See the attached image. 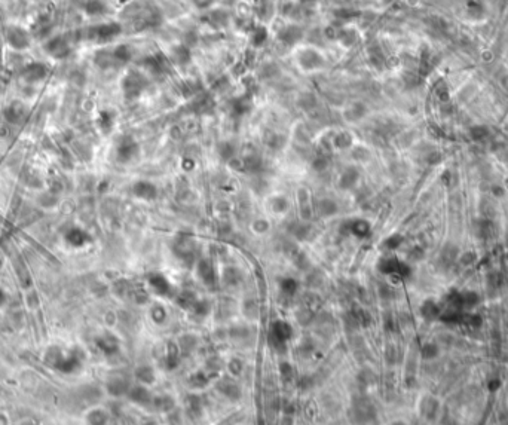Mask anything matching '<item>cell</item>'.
I'll use <instances>...</instances> for the list:
<instances>
[{
	"mask_svg": "<svg viewBox=\"0 0 508 425\" xmlns=\"http://www.w3.org/2000/svg\"><path fill=\"white\" fill-rule=\"evenodd\" d=\"M291 233L297 238V239H305L309 233V226L306 225H296V229H291Z\"/></svg>",
	"mask_w": 508,
	"mask_h": 425,
	"instance_id": "cell-48",
	"label": "cell"
},
{
	"mask_svg": "<svg viewBox=\"0 0 508 425\" xmlns=\"http://www.w3.org/2000/svg\"><path fill=\"white\" fill-rule=\"evenodd\" d=\"M8 302V297H6V293L3 292V289L0 287V308H3Z\"/></svg>",
	"mask_w": 508,
	"mask_h": 425,
	"instance_id": "cell-55",
	"label": "cell"
},
{
	"mask_svg": "<svg viewBox=\"0 0 508 425\" xmlns=\"http://www.w3.org/2000/svg\"><path fill=\"white\" fill-rule=\"evenodd\" d=\"M262 168H263V162L257 155H250V156L244 158L242 166H241V169H245L248 173H259V171H262Z\"/></svg>",
	"mask_w": 508,
	"mask_h": 425,
	"instance_id": "cell-33",
	"label": "cell"
},
{
	"mask_svg": "<svg viewBox=\"0 0 508 425\" xmlns=\"http://www.w3.org/2000/svg\"><path fill=\"white\" fill-rule=\"evenodd\" d=\"M378 269L385 275H392V277H400V278H407L410 275V268L409 265L400 262L395 258H386L382 259L378 265Z\"/></svg>",
	"mask_w": 508,
	"mask_h": 425,
	"instance_id": "cell-8",
	"label": "cell"
},
{
	"mask_svg": "<svg viewBox=\"0 0 508 425\" xmlns=\"http://www.w3.org/2000/svg\"><path fill=\"white\" fill-rule=\"evenodd\" d=\"M437 347L436 345H431V344H428V345H425L424 347V351H422V354H424V357L425 359H434L436 356H437Z\"/></svg>",
	"mask_w": 508,
	"mask_h": 425,
	"instance_id": "cell-49",
	"label": "cell"
},
{
	"mask_svg": "<svg viewBox=\"0 0 508 425\" xmlns=\"http://www.w3.org/2000/svg\"><path fill=\"white\" fill-rule=\"evenodd\" d=\"M152 318H153V321L158 323V324L165 321V318H166V311H165V308H163L162 305H155V306L152 308Z\"/></svg>",
	"mask_w": 508,
	"mask_h": 425,
	"instance_id": "cell-44",
	"label": "cell"
},
{
	"mask_svg": "<svg viewBox=\"0 0 508 425\" xmlns=\"http://www.w3.org/2000/svg\"><path fill=\"white\" fill-rule=\"evenodd\" d=\"M140 146L131 135H122L116 146V159L118 162L128 163L138 156Z\"/></svg>",
	"mask_w": 508,
	"mask_h": 425,
	"instance_id": "cell-7",
	"label": "cell"
},
{
	"mask_svg": "<svg viewBox=\"0 0 508 425\" xmlns=\"http://www.w3.org/2000/svg\"><path fill=\"white\" fill-rule=\"evenodd\" d=\"M318 211L322 217H331V216L337 214L339 207H337V202L327 198V199H321L318 202Z\"/></svg>",
	"mask_w": 508,
	"mask_h": 425,
	"instance_id": "cell-30",
	"label": "cell"
},
{
	"mask_svg": "<svg viewBox=\"0 0 508 425\" xmlns=\"http://www.w3.org/2000/svg\"><path fill=\"white\" fill-rule=\"evenodd\" d=\"M191 309L195 312V315H198V317H207V315L210 314L211 305H210V302H207V300H198V299H196V302L192 305Z\"/></svg>",
	"mask_w": 508,
	"mask_h": 425,
	"instance_id": "cell-41",
	"label": "cell"
},
{
	"mask_svg": "<svg viewBox=\"0 0 508 425\" xmlns=\"http://www.w3.org/2000/svg\"><path fill=\"white\" fill-rule=\"evenodd\" d=\"M192 3H193L198 9H201V11H207V9H210V8L216 3V0H192Z\"/></svg>",
	"mask_w": 508,
	"mask_h": 425,
	"instance_id": "cell-50",
	"label": "cell"
},
{
	"mask_svg": "<svg viewBox=\"0 0 508 425\" xmlns=\"http://www.w3.org/2000/svg\"><path fill=\"white\" fill-rule=\"evenodd\" d=\"M266 40H268V29L265 26L254 27L253 33H251V43H253L254 48L263 46Z\"/></svg>",
	"mask_w": 508,
	"mask_h": 425,
	"instance_id": "cell-35",
	"label": "cell"
},
{
	"mask_svg": "<svg viewBox=\"0 0 508 425\" xmlns=\"http://www.w3.org/2000/svg\"><path fill=\"white\" fill-rule=\"evenodd\" d=\"M149 87V79L141 70H128L125 76L122 77L121 88L127 100H135L138 98Z\"/></svg>",
	"mask_w": 508,
	"mask_h": 425,
	"instance_id": "cell-1",
	"label": "cell"
},
{
	"mask_svg": "<svg viewBox=\"0 0 508 425\" xmlns=\"http://www.w3.org/2000/svg\"><path fill=\"white\" fill-rule=\"evenodd\" d=\"M49 73V68L48 65L42 61H33V63H29L26 64L21 71H20V77L24 83H29V85H34V83H40L46 79Z\"/></svg>",
	"mask_w": 508,
	"mask_h": 425,
	"instance_id": "cell-6",
	"label": "cell"
},
{
	"mask_svg": "<svg viewBox=\"0 0 508 425\" xmlns=\"http://www.w3.org/2000/svg\"><path fill=\"white\" fill-rule=\"evenodd\" d=\"M333 144H334V147H337L341 150L350 149L351 146H352V135H351L350 132H339V134L334 135Z\"/></svg>",
	"mask_w": 508,
	"mask_h": 425,
	"instance_id": "cell-37",
	"label": "cell"
},
{
	"mask_svg": "<svg viewBox=\"0 0 508 425\" xmlns=\"http://www.w3.org/2000/svg\"><path fill=\"white\" fill-rule=\"evenodd\" d=\"M278 39L283 45L286 46H293L297 45L303 39V29L297 24H288L283 27L278 33Z\"/></svg>",
	"mask_w": 508,
	"mask_h": 425,
	"instance_id": "cell-10",
	"label": "cell"
},
{
	"mask_svg": "<svg viewBox=\"0 0 508 425\" xmlns=\"http://www.w3.org/2000/svg\"><path fill=\"white\" fill-rule=\"evenodd\" d=\"M291 337H293V327L290 326V323H287L284 320H277L272 323L269 341L275 350L286 348V344Z\"/></svg>",
	"mask_w": 508,
	"mask_h": 425,
	"instance_id": "cell-5",
	"label": "cell"
},
{
	"mask_svg": "<svg viewBox=\"0 0 508 425\" xmlns=\"http://www.w3.org/2000/svg\"><path fill=\"white\" fill-rule=\"evenodd\" d=\"M351 315L360 326H369L370 324V315L361 308H352Z\"/></svg>",
	"mask_w": 508,
	"mask_h": 425,
	"instance_id": "cell-42",
	"label": "cell"
},
{
	"mask_svg": "<svg viewBox=\"0 0 508 425\" xmlns=\"http://www.w3.org/2000/svg\"><path fill=\"white\" fill-rule=\"evenodd\" d=\"M26 115H27V110H26L24 104H23V103H18V101L9 104V106L6 107V110H5V118H6L11 124H21L23 119L26 118Z\"/></svg>",
	"mask_w": 508,
	"mask_h": 425,
	"instance_id": "cell-19",
	"label": "cell"
},
{
	"mask_svg": "<svg viewBox=\"0 0 508 425\" xmlns=\"http://www.w3.org/2000/svg\"><path fill=\"white\" fill-rule=\"evenodd\" d=\"M358 180H360V171L355 166H347L342 171L337 185L342 191H350L358 183Z\"/></svg>",
	"mask_w": 508,
	"mask_h": 425,
	"instance_id": "cell-17",
	"label": "cell"
},
{
	"mask_svg": "<svg viewBox=\"0 0 508 425\" xmlns=\"http://www.w3.org/2000/svg\"><path fill=\"white\" fill-rule=\"evenodd\" d=\"M122 26L119 23H103V24H96L93 27H90L85 36L90 42H94V43H100V45H104V43H109L112 40H115L118 36L122 34Z\"/></svg>",
	"mask_w": 508,
	"mask_h": 425,
	"instance_id": "cell-2",
	"label": "cell"
},
{
	"mask_svg": "<svg viewBox=\"0 0 508 425\" xmlns=\"http://www.w3.org/2000/svg\"><path fill=\"white\" fill-rule=\"evenodd\" d=\"M165 364L168 370H174L179 364H180V354H179V348L174 342L168 344V351H166V357H165Z\"/></svg>",
	"mask_w": 508,
	"mask_h": 425,
	"instance_id": "cell-29",
	"label": "cell"
},
{
	"mask_svg": "<svg viewBox=\"0 0 508 425\" xmlns=\"http://www.w3.org/2000/svg\"><path fill=\"white\" fill-rule=\"evenodd\" d=\"M147 281H149V286L153 289V292L159 294V296H171V293H173L171 283L162 274H152V275H149Z\"/></svg>",
	"mask_w": 508,
	"mask_h": 425,
	"instance_id": "cell-15",
	"label": "cell"
},
{
	"mask_svg": "<svg viewBox=\"0 0 508 425\" xmlns=\"http://www.w3.org/2000/svg\"><path fill=\"white\" fill-rule=\"evenodd\" d=\"M280 289H281V292L284 294H287V296H293V294H296V292H297V289H299V284H297V281L294 280V278H283L281 281H280Z\"/></svg>",
	"mask_w": 508,
	"mask_h": 425,
	"instance_id": "cell-40",
	"label": "cell"
},
{
	"mask_svg": "<svg viewBox=\"0 0 508 425\" xmlns=\"http://www.w3.org/2000/svg\"><path fill=\"white\" fill-rule=\"evenodd\" d=\"M109 419V415L104 409H100V407H94L93 410L88 412L87 415V421L90 424H106Z\"/></svg>",
	"mask_w": 508,
	"mask_h": 425,
	"instance_id": "cell-34",
	"label": "cell"
},
{
	"mask_svg": "<svg viewBox=\"0 0 508 425\" xmlns=\"http://www.w3.org/2000/svg\"><path fill=\"white\" fill-rule=\"evenodd\" d=\"M129 388H131V387H129L128 381L122 379V378H113V379L109 381V384H107V390H109V392H110L112 395H116V397H118V395H122V394H127Z\"/></svg>",
	"mask_w": 508,
	"mask_h": 425,
	"instance_id": "cell-28",
	"label": "cell"
},
{
	"mask_svg": "<svg viewBox=\"0 0 508 425\" xmlns=\"http://www.w3.org/2000/svg\"><path fill=\"white\" fill-rule=\"evenodd\" d=\"M94 63L97 67H100L101 70H109L112 67H116V60L113 57V49L110 48H103L98 49L94 55Z\"/></svg>",
	"mask_w": 508,
	"mask_h": 425,
	"instance_id": "cell-18",
	"label": "cell"
},
{
	"mask_svg": "<svg viewBox=\"0 0 508 425\" xmlns=\"http://www.w3.org/2000/svg\"><path fill=\"white\" fill-rule=\"evenodd\" d=\"M496 388H499V381H492V382H490V385H489V390L495 391Z\"/></svg>",
	"mask_w": 508,
	"mask_h": 425,
	"instance_id": "cell-56",
	"label": "cell"
},
{
	"mask_svg": "<svg viewBox=\"0 0 508 425\" xmlns=\"http://www.w3.org/2000/svg\"><path fill=\"white\" fill-rule=\"evenodd\" d=\"M297 63L299 65L306 70V71H311V70H318L321 67H324L325 64V60L324 57L318 52L317 49H312V48H306V49H302L297 55Z\"/></svg>",
	"mask_w": 508,
	"mask_h": 425,
	"instance_id": "cell-9",
	"label": "cell"
},
{
	"mask_svg": "<svg viewBox=\"0 0 508 425\" xmlns=\"http://www.w3.org/2000/svg\"><path fill=\"white\" fill-rule=\"evenodd\" d=\"M141 65L146 71H149L152 74H162V73L166 71L168 60L162 54H153V55L144 57L141 60Z\"/></svg>",
	"mask_w": 508,
	"mask_h": 425,
	"instance_id": "cell-11",
	"label": "cell"
},
{
	"mask_svg": "<svg viewBox=\"0 0 508 425\" xmlns=\"http://www.w3.org/2000/svg\"><path fill=\"white\" fill-rule=\"evenodd\" d=\"M5 37H6V43L14 51L20 52V51H26L32 46V34L21 26H15V24L8 26Z\"/></svg>",
	"mask_w": 508,
	"mask_h": 425,
	"instance_id": "cell-4",
	"label": "cell"
},
{
	"mask_svg": "<svg viewBox=\"0 0 508 425\" xmlns=\"http://www.w3.org/2000/svg\"><path fill=\"white\" fill-rule=\"evenodd\" d=\"M83 11L90 17H100L107 12V5L103 0H88L83 6Z\"/></svg>",
	"mask_w": 508,
	"mask_h": 425,
	"instance_id": "cell-26",
	"label": "cell"
},
{
	"mask_svg": "<svg viewBox=\"0 0 508 425\" xmlns=\"http://www.w3.org/2000/svg\"><path fill=\"white\" fill-rule=\"evenodd\" d=\"M171 60L174 63H177L179 65H185L188 64V63H191V49L186 45H179V46L173 48V51H171Z\"/></svg>",
	"mask_w": 508,
	"mask_h": 425,
	"instance_id": "cell-25",
	"label": "cell"
},
{
	"mask_svg": "<svg viewBox=\"0 0 508 425\" xmlns=\"http://www.w3.org/2000/svg\"><path fill=\"white\" fill-rule=\"evenodd\" d=\"M327 165H328V161H327L325 156H318V158L314 159V162H312V166H314L315 171H322V169H325Z\"/></svg>",
	"mask_w": 508,
	"mask_h": 425,
	"instance_id": "cell-51",
	"label": "cell"
},
{
	"mask_svg": "<svg viewBox=\"0 0 508 425\" xmlns=\"http://www.w3.org/2000/svg\"><path fill=\"white\" fill-rule=\"evenodd\" d=\"M403 242V236L400 235H392L389 236L385 242H383V247H386L388 250H397Z\"/></svg>",
	"mask_w": 508,
	"mask_h": 425,
	"instance_id": "cell-45",
	"label": "cell"
},
{
	"mask_svg": "<svg viewBox=\"0 0 508 425\" xmlns=\"http://www.w3.org/2000/svg\"><path fill=\"white\" fill-rule=\"evenodd\" d=\"M210 379L204 372H196L195 375L191 376V385L195 388H204L205 385H208Z\"/></svg>",
	"mask_w": 508,
	"mask_h": 425,
	"instance_id": "cell-43",
	"label": "cell"
},
{
	"mask_svg": "<svg viewBox=\"0 0 508 425\" xmlns=\"http://www.w3.org/2000/svg\"><path fill=\"white\" fill-rule=\"evenodd\" d=\"M477 294L474 293H464L462 294V303L464 306H474L477 303Z\"/></svg>",
	"mask_w": 508,
	"mask_h": 425,
	"instance_id": "cell-53",
	"label": "cell"
},
{
	"mask_svg": "<svg viewBox=\"0 0 508 425\" xmlns=\"http://www.w3.org/2000/svg\"><path fill=\"white\" fill-rule=\"evenodd\" d=\"M251 107H253V98L250 94L235 98L230 103V110L235 116H244L245 113L251 110Z\"/></svg>",
	"mask_w": 508,
	"mask_h": 425,
	"instance_id": "cell-20",
	"label": "cell"
},
{
	"mask_svg": "<svg viewBox=\"0 0 508 425\" xmlns=\"http://www.w3.org/2000/svg\"><path fill=\"white\" fill-rule=\"evenodd\" d=\"M97 347L106 354V356H113L119 351V342L113 336H101L97 339Z\"/></svg>",
	"mask_w": 508,
	"mask_h": 425,
	"instance_id": "cell-22",
	"label": "cell"
},
{
	"mask_svg": "<svg viewBox=\"0 0 508 425\" xmlns=\"http://www.w3.org/2000/svg\"><path fill=\"white\" fill-rule=\"evenodd\" d=\"M345 226L348 228V232L355 235L357 238H367L372 232V226L366 220H354V222H347Z\"/></svg>",
	"mask_w": 508,
	"mask_h": 425,
	"instance_id": "cell-21",
	"label": "cell"
},
{
	"mask_svg": "<svg viewBox=\"0 0 508 425\" xmlns=\"http://www.w3.org/2000/svg\"><path fill=\"white\" fill-rule=\"evenodd\" d=\"M229 370H230L233 375H239V373L242 372V363H241V360L238 359L230 360V363H229Z\"/></svg>",
	"mask_w": 508,
	"mask_h": 425,
	"instance_id": "cell-52",
	"label": "cell"
},
{
	"mask_svg": "<svg viewBox=\"0 0 508 425\" xmlns=\"http://www.w3.org/2000/svg\"><path fill=\"white\" fill-rule=\"evenodd\" d=\"M420 312H422V315H424L427 320H436V318L440 317V308H439L437 303L433 302V300H427V302L422 305Z\"/></svg>",
	"mask_w": 508,
	"mask_h": 425,
	"instance_id": "cell-32",
	"label": "cell"
},
{
	"mask_svg": "<svg viewBox=\"0 0 508 425\" xmlns=\"http://www.w3.org/2000/svg\"><path fill=\"white\" fill-rule=\"evenodd\" d=\"M272 208L275 213H284L287 208H288V202L284 196H277L274 201H272Z\"/></svg>",
	"mask_w": 508,
	"mask_h": 425,
	"instance_id": "cell-46",
	"label": "cell"
},
{
	"mask_svg": "<svg viewBox=\"0 0 508 425\" xmlns=\"http://www.w3.org/2000/svg\"><path fill=\"white\" fill-rule=\"evenodd\" d=\"M97 124L103 134H110L115 127V113L112 110H101L98 115Z\"/></svg>",
	"mask_w": 508,
	"mask_h": 425,
	"instance_id": "cell-23",
	"label": "cell"
},
{
	"mask_svg": "<svg viewBox=\"0 0 508 425\" xmlns=\"http://www.w3.org/2000/svg\"><path fill=\"white\" fill-rule=\"evenodd\" d=\"M471 135L476 138V140H480V138H484L487 135V130L484 127H476L471 130Z\"/></svg>",
	"mask_w": 508,
	"mask_h": 425,
	"instance_id": "cell-54",
	"label": "cell"
},
{
	"mask_svg": "<svg viewBox=\"0 0 508 425\" xmlns=\"http://www.w3.org/2000/svg\"><path fill=\"white\" fill-rule=\"evenodd\" d=\"M135 378H137L141 384L150 385V384L155 382L156 375H155V370H153L150 366H140V367L135 369Z\"/></svg>",
	"mask_w": 508,
	"mask_h": 425,
	"instance_id": "cell-27",
	"label": "cell"
},
{
	"mask_svg": "<svg viewBox=\"0 0 508 425\" xmlns=\"http://www.w3.org/2000/svg\"><path fill=\"white\" fill-rule=\"evenodd\" d=\"M176 302H177V305H179L180 308H183V309H191L192 305L196 302V296H195V293L189 292V290H185V292H182V293L177 296Z\"/></svg>",
	"mask_w": 508,
	"mask_h": 425,
	"instance_id": "cell-36",
	"label": "cell"
},
{
	"mask_svg": "<svg viewBox=\"0 0 508 425\" xmlns=\"http://www.w3.org/2000/svg\"><path fill=\"white\" fill-rule=\"evenodd\" d=\"M217 150H219V155H220V158H222L223 161H229V162L233 159L235 152H236L235 146H233L232 143H229V141H223V143H220L219 147H217Z\"/></svg>",
	"mask_w": 508,
	"mask_h": 425,
	"instance_id": "cell-38",
	"label": "cell"
},
{
	"mask_svg": "<svg viewBox=\"0 0 508 425\" xmlns=\"http://www.w3.org/2000/svg\"><path fill=\"white\" fill-rule=\"evenodd\" d=\"M196 274H198L199 280L205 286L213 287L217 283V275H216L214 265L210 261H207V259H202V261L198 262V265H196Z\"/></svg>",
	"mask_w": 508,
	"mask_h": 425,
	"instance_id": "cell-13",
	"label": "cell"
},
{
	"mask_svg": "<svg viewBox=\"0 0 508 425\" xmlns=\"http://www.w3.org/2000/svg\"><path fill=\"white\" fill-rule=\"evenodd\" d=\"M153 404L160 412H168L174 409V400L170 395H159L156 398H153Z\"/></svg>",
	"mask_w": 508,
	"mask_h": 425,
	"instance_id": "cell-39",
	"label": "cell"
},
{
	"mask_svg": "<svg viewBox=\"0 0 508 425\" xmlns=\"http://www.w3.org/2000/svg\"><path fill=\"white\" fill-rule=\"evenodd\" d=\"M64 239L70 247H74V248H79V247H83V245L93 242L91 235L87 230L80 228L68 229L64 235Z\"/></svg>",
	"mask_w": 508,
	"mask_h": 425,
	"instance_id": "cell-12",
	"label": "cell"
},
{
	"mask_svg": "<svg viewBox=\"0 0 508 425\" xmlns=\"http://www.w3.org/2000/svg\"><path fill=\"white\" fill-rule=\"evenodd\" d=\"M128 398L135 403V404H140V406H147L150 403H153V397H152V392L149 391L146 387L143 385H135V387H131L127 392Z\"/></svg>",
	"mask_w": 508,
	"mask_h": 425,
	"instance_id": "cell-16",
	"label": "cell"
},
{
	"mask_svg": "<svg viewBox=\"0 0 508 425\" xmlns=\"http://www.w3.org/2000/svg\"><path fill=\"white\" fill-rule=\"evenodd\" d=\"M113 49V57H115V60H116V64L118 65H124V64H127V63H129L131 60H132V57H134V51H132V48L129 46V45H118V46H115V48H112Z\"/></svg>",
	"mask_w": 508,
	"mask_h": 425,
	"instance_id": "cell-24",
	"label": "cell"
},
{
	"mask_svg": "<svg viewBox=\"0 0 508 425\" xmlns=\"http://www.w3.org/2000/svg\"><path fill=\"white\" fill-rule=\"evenodd\" d=\"M132 194L140 198V199H144V201H153L158 198V188L152 183V182H147V180H138L134 183L132 186Z\"/></svg>",
	"mask_w": 508,
	"mask_h": 425,
	"instance_id": "cell-14",
	"label": "cell"
},
{
	"mask_svg": "<svg viewBox=\"0 0 508 425\" xmlns=\"http://www.w3.org/2000/svg\"><path fill=\"white\" fill-rule=\"evenodd\" d=\"M43 49L54 60H64L71 54V42L67 34H55L45 42Z\"/></svg>",
	"mask_w": 508,
	"mask_h": 425,
	"instance_id": "cell-3",
	"label": "cell"
},
{
	"mask_svg": "<svg viewBox=\"0 0 508 425\" xmlns=\"http://www.w3.org/2000/svg\"><path fill=\"white\" fill-rule=\"evenodd\" d=\"M80 366V360L76 356H68L65 359L57 361V369H60L64 373H73Z\"/></svg>",
	"mask_w": 508,
	"mask_h": 425,
	"instance_id": "cell-31",
	"label": "cell"
},
{
	"mask_svg": "<svg viewBox=\"0 0 508 425\" xmlns=\"http://www.w3.org/2000/svg\"><path fill=\"white\" fill-rule=\"evenodd\" d=\"M280 375L283 378V381H290L293 378V366L287 361L280 363Z\"/></svg>",
	"mask_w": 508,
	"mask_h": 425,
	"instance_id": "cell-47",
	"label": "cell"
}]
</instances>
